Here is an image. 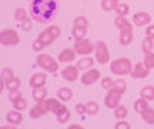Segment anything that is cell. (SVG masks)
<instances>
[{
  "instance_id": "1",
  "label": "cell",
  "mask_w": 154,
  "mask_h": 129,
  "mask_svg": "<svg viewBox=\"0 0 154 129\" xmlns=\"http://www.w3.org/2000/svg\"><path fill=\"white\" fill-rule=\"evenodd\" d=\"M59 0H32L29 15L37 23L47 24L51 20H54V17L59 13Z\"/></svg>"
},
{
  "instance_id": "2",
  "label": "cell",
  "mask_w": 154,
  "mask_h": 129,
  "mask_svg": "<svg viewBox=\"0 0 154 129\" xmlns=\"http://www.w3.org/2000/svg\"><path fill=\"white\" fill-rule=\"evenodd\" d=\"M133 69V63L128 57H119L110 63V72L116 76H126L130 75Z\"/></svg>"
},
{
  "instance_id": "3",
  "label": "cell",
  "mask_w": 154,
  "mask_h": 129,
  "mask_svg": "<svg viewBox=\"0 0 154 129\" xmlns=\"http://www.w3.org/2000/svg\"><path fill=\"white\" fill-rule=\"evenodd\" d=\"M36 63H37V66H40L42 69H43L44 72L47 73H56L57 70H59V60H56V59H53L51 56H49V55H46V53H42V55H37V57H36Z\"/></svg>"
},
{
  "instance_id": "4",
  "label": "cell",
  "mask_w": 154,
  "mask_h": 129,
  "mask_svg": "<svg viewBox=\"0 0 154 129\" xmlns=\"http://www.w3.org/2000/svg\"><path fill=\"white\" fill-rule=\"evenodd\" d=\"M61 34V29L57 24H50L49 27L43 30L42 33L37 36V39L43 43L44 46H50L56 39H59Z\"/></svg>"
},
{
  "instance_id": "5",
  "label": "cell",
  "mask_w": 154,
  "mask_h": 129,
  "mask_svg": "<svg viewBox=\"0 0 154 129\" xmlns=\"http://www.w3.org/2000/svg\"><path fill=\"white\" fill-rule=\"evenodd\" d=\"M87 30H88V19L86 16H77L74 19L73 29H72V36L74 37V40L86 37Z\"/></svg>"
},
{
  "instance_id": "6",
  "label": "cell",
  "mask_w": 154,
  "mask_h": 129,
  "mask_svg": "<svg viewBox=\"0 0 154 129\" xmlns=\"http://www.w3.org/2000/svg\"><path fill=\"white\" fill-rule=\"evenodd\" d=\"M74 50L77 52V55H82V56H90L91 53H94V49H96V43H93L90 39H79L74 42Z\"/></svg>"
},
{
  "instance_id": "7",
  "label": "cell",
  "mask_w": 154,
  "mask_h": 129,
  "mask_svg": "<svg viewBox=\"0 0 154 129\" xmlns=\"http://www.w3.org/2000/svg\"><path fill=\"white\" fill-rule=\"evenodd\" d=\"M94 59H96V62H99L100 65H107V63L110 62V52H109V47L106 45V42L99 40V42L96 43Z\"/></svg>"
},
{
  "instance_id": "8",
  "label": "cell",
  "mask_w": 154,
  "mask_h": 129,
  "mask_svg": "<svg viewBox=\"0 0 154 129\" xmlns=\"http://www.w3.org/2000/svg\"><path fill=\"white\" fill-rule=\"evenodd\" d=\"M0 42L3 46H16L20 43V36L14 29H3L0 33Z\"/></svg>"
},
{
  "instance_id": "9",
  "label": "cell",
  "mask_w": 154,
  "mask_h": 129,
  "mask_svg": "<svg viewBox=\"0 0 154 129\" xmlns=\"http://www.w3.org/2000/svg\"><path fill=\"white\" fill-rule=\"evenodd\" d=\"M100 76H101L100 69L90 67L87 70H84V73H83L82 78H80V82H82L84 86H91V85H94L97 80H100Z\"/></svg>"
},
{
  "instance_id": "10",
  "label": "cell",
  "mask_w": 154,
  "mask_h": 129,
  "mask_svg": "<svg viewBox=\"0 0 154 129\" xmlns=\"http://www.w3.org/2000/svg\"><path fill=\"white\" fill-rule=\"evenodd\" d=\"M121 96H123V93L119 92L117 89H114V88L110 90H107L106 98H104V105L109 108V109H116V108L120 105Z\"/></svg>"
},
{
  "instance_id": "11",
  "label": "cell",
  "mask_w": 154,
  "mask_h": 129,
  "mask_svg": "<svg viewBox=\"0 0 154 129\" xmlns=\"http://www.w3.org/2000/svg\"><path fill=\"white\" fill-rule=\"evenodd\" d=\"M134 33H133V23L128 22L124 27L120 29V34H119V40H120L121 46H128L133 42Z\"/></svg>"
},
{
  "instance_id": "12",
  "label": "cell",
  "mask_w": 154,
  "mask_h": 129,
  "mask_svg": "<svg viewBox=\"0 0 154 129\" xmlns=\"http://www.w3.org/2000/svg\"><path fill=\"white\" fill-rule=\"evenodd\" d=\"M47 112H50V111H49V106H47V102L44 99V101L36 102V105L30 109L29 115H30L32 119H38V118H42L43 115H46Z\"/></svg>"
},
{
  "instance_id": "13",
  "label": "cell",
  "mask_w": 154,
  "mask_h": 129,
  "mask_svg": "<svg viewBox=\"0 0 154 129\" xmlns=\"http://www.w3.org/2000/svg\"><path fill=\"white\" fill-rule=\"evenodd\" d=\"M150 70L149 67L144 65V62H138L136 65H133V69H131V73L130 76L134 79H144V78H149L150 75Z\"/></svg>"
},
{
  "instance_id": "14",
  "label": "cell",
  "mask_w": 154,
  "mask_h": 129,
  "mask_svg": "<svg viewBox=\"0 0 154 129\" xmlns=\"http://www.w3.org/2000/svg\"><path fill=\"white\" fill-rule=\"evenodd\" d=\"M79 67L77 65H67L63 70H61V78L66 79L67 82H76L77 79H79Z\"/></svg>"
},
{
  "instance_id": "15",
  "label": "cell",
  "mask_w": 154,
  "mask_h": 129,
  "mask_svg": "<svg viewBox=\"0 0 154 129\" xmlns=\"http://www.w3.org/2000/svg\"><path fill=\"white\" fill-rule=\"evenodd\" d=\"M46 102H47L49 111L51 113H54L56 118H57L59 115H61V113L64 112V111H67L66 105H63V103L60 102V99L57 101V99H54V98H47V99H46Z\"/></svg>"
},
{
  "instance_id": "16",
  "label": "cell",
  "mask_w": 154,
  "mask_h": 129,
  "mask_svg": "<svg viewBox=\"0 0 154 129\" xmlns=\"http://www.w3.org/2000/svg\"><path fill=\"white\" fill-rule=\"evenodd\" d=\"M151 16L150 13H146V11H138L133 16V24L137 26V27H144V26H149L151 23Z\"/></svg>"
},
{
  "instance_id": "17",
  "label": "cell",
  "mask_w": 154,
  "mask_h": 129,
  "mask_svg": "<svg viewBox=\"0 0 154 129\" xmlns=\"http://www.w3.org/2000/svg\"><path fill=\"white\" fill-rule=\"evenodd\" d=\"M76 57H77V52L74 50V47L73 49H63V50L59 53V62L60 63H64V65H69V63H72L76 60Z\"/></svg>"
},
{
  "instance_id": "18",
  "label": "cell",
  "mask_w": 154,
  "mask_h": 129,
  "mask_svg": "<svg viewBox=\"0 0 154 129\" xmlns=\"http://www.w3.org/2000/svg\"><path fill=\"white\" fill-rule=\"evenodd\" d=\"M47 82V75L46 73H33L32 78L29 80V83L32 88H40V86H44Z\"/></svg>"
},
{
  "instance_id": "19",
  "label": "cell",
  "mask_w": 154,
  "mask_h": 129,
  "mask_svg": "<svg viewBox=\"0 0 154 129\" xmlns=\"http://www.w3.org/2000/svg\"><path fill=\"white\" fill-rule=\"evenodd\" d=\"M6 121H7V124H13V125H19L23 122V115L20 111H16V109H13V111H9L7 115H6Z\"/></svg>"
},
{
  "instance_id": "20",
  "label": "cell",
  "mask_w": 154,
  "mask_h": 129,
  "mask_svg": "<svg viewBox=\"0 0 154 129\" xmlns=\"http://www.w3.org/2000/svg\"><path fill=\"white\" fill-rule=\"evenodd\" d=\"M94 60H96V59H93L91 56H83L82 59L77 60V67H79L80 70H87V69L94 66Z\"/></svg>"
},
{
  "instance_id": "21",
  "label": "cell",
  "mask_w": 154,
  "mask_h": 129,
  "mask_svg": "<svg viewBox=\"0 0 154 129\" xmlns=\"http://www.w3.org/2000/svg\"><path fill=\"white\" fill-rule=\"evenodd\" d=\"M11 78H14V73L10 67H3L2 69V75H0V83H2V90L6 88V83L10 80Z\"/></svg>"
},
{
  "instance_id": "22",
  "label": "cell",
  "mask_w": 154,
  "mask_h": 129,
  "mask_svg": "<svg viewBox=\"0 0 154 129\" xmlns=\"http://www.w3.org/2000/svg\"><path fill=\"white\" fill-rule=\"evenodd\" d=\"M47 95H49V90L46 89L44 86H40V88H34L33 89V99L36 102L44 101L47 99Z\"/></svg>"
},
{
  "instance_id": "23",
  "label": "cell",
  "mask_w": 154,
  "mask_h": 129,
  "mask_svg": "<svg viewBox=\"0 0 154 129\" xmlns=\"http://www.w3.org/2000/svg\"><path fill=\"white\" fill-rule=\"evenodd\" d=\"M57 98L61 102H69L73 99V90L70 88H60L57 90Z\"/></svg>"
},
{
  "instance_id": "24",
  "label": "cell",
  "mask_w": 154,
  "mask_h": 129,
  "mask_svg": "<svg viewBox=\"0 0 154 129\" xmlns=\"http://www.w3.org/2000/svg\"><path fill=\"white\" fill-rule=\"evenodd\" d=\"M140 96L147 99V101H154V86L153 85H146L144 88H141L140 90Z\"/></svg>"
},
{
  "instance_id": "25",
  "label": "cell",
  "mask_w": 154,
  "mask_h": 129,
  "mask_svg": "<svg viewBox=\"0 0 154 129\" xmlns=\"http://www.w3.org/2000/svg\"><path fill=\"white\" fill-rule=\"evenodd\" d=\"M147 108H149V101H147V99H144V98L140 96L137 101H134V111L137 113H140V115H141Z\"/></svg>"
},
{
  "instance_id": "26",
  "label": "cell",
  "mask_w": 154,
  "mask_h": 129,
  "mask_svg": "<svg viewBox=\"0 0 154 129\" xmlns=\"http://www.w3.org/2000/svg\"><path fill=\"white\" fill-rule=\"evenodd\" d=\"M120 0H101V9L104 11H114Z\"/></svg>"
},
{
  "instance_id": "27",
  "label": "cell",
  "mask_w": 154,
  "mask_h": 129,
  "mask_svg": "<svg viewBox=\"0 0 154 129\" xmlns=\"http://www.w3.org/2000/svg\"><path fill=\"white\" fill-rule=\"evenodd\" d=\"M141 118L147 125H154V108H147L143 113H141Z\"/></svg>"
},
{
  "instance_id": "28",
  "label": "cell",
  "mask_w": 154,
  "mask_h": 129,
  "mask_svg": "<svg viewBox=\"0 0 154 129\" xmlns=\"http://www.w3.org/2000/svg\"><path fill=\"white\" fill-rule=\"evenodd\" d=\"M153 49H154V39L146 36L143 39V42H141V50L144 53H149V52H153Z\"/></svg>"
},
{
  "instance_id": "29",
  "label": "cell",
  "mask_w": 154,
  "mask_h": 129,
  "mask_svg": "<svg viewBox=\"0 0 154 129\" xmlns=\"http://www.w3.org/2000/svg\"><path fill=\"white\" fill-rule=\"evenodd\" d=\"M86 109H87V115H97L100 111V106H99V103L96 101H88L87 103H86Z\"/></svg>"
},
{
  "instance_id": "30",
  "label": "cell",
  "mask_w": 154,
  "mask_h": 129,
  "mask_svg": "<svg viewBox=\"0 0 154 129\" xmlns=\"http://www.w3.org/2000/svg\"><path fill=\"white\" fill-rule=\"evenodd\" d=\"M127 115H128V109H127V106L121 105V103L114 109V116L117 119H126Z\"/></svg>"
},
{
  "instance_id": "31",
  "label": "cell",
  "mask_w": 154,
  "mask_h": 129,
  "mask_svg": "<svg viewBox=\"0 0 154 129\" xmlns=\"http://www.w3.org/2000/svg\"><path fill=\"white\" fill-rule=\"evenodd\" d=\"M13 17H14V20L19 23H22L27 16V11H26V9H23V7H17L16 10H14V13H13Z\"/></svg>"
},
{
  "instance_id": "32",
  "label": "cell",
  "mask_w": 154,
  "mask_h": 129,
  "mask_svg": "<svg viewBox=\"0 0 154 129\" xmlns=\"http://www.w3.org/2000/svg\"><path fill=\"white\" fill-rule=\"evenodd\" d=\"M13 103V109H16V111H20V112H23V111H26L27 109V101L24 99V98H19L17 101L11 102Z\"/></svg>"
},
{
  "instance_id": "33",
  "label": "cell",
  "mask_w": 154,
  "mask_h": 129,
  "mask_svg": "<svg viewBox=\"0 0 154 129\" xmlns=\"http://www.w3.org/2000/svg\"><path fill=\"white\" fill-rule=\"evenodd\" d=\"M143 62L149 69H154V52L144 53V60Z\"/></svg>"
},
{
  "instance_id": "34",
  "label": "cell",
  "mask_w": 154,
  "mask_h": 129,
  "mask_svg": "<svg viewBox=\"0 0 154 129\" xmlns=\"http://www.w3.org/2000/svg\"><path fill=\"white\" fill-rule=\"evenodd\" d=\"M114 89H117L119 92H121L123 95L126 93V90H127V83H126V80L124 79H117V80H114V86H113Z\"/></svg>"
},
{
  "instance_id": "35",
  "label": "cell",
  "mask_w": 154,
  "mask_h": 129,
  "mask_svg": "<svg viewBox=\"0 0 154 129\" xmlns=\"http://www.w3.org/2000/svg\"><path fill=\"white\" fill-rule=\"evenodd\" d=\"M20 83H22V82H20V79L14 76V78H11L10 80L6 83V89H9V90L19 89V88H20Z\"/></svg>"
},
{
  "instance_id": "36",
  "label": "cell",
  "mask_w": 154,
  "mask_h": 129,
  "mask_svg": "<svg viewBox=\"0 0 154 129\" xmlns=\"http://www.w3.org/2000/svg\"><path fill=\"white\" fill-rule=\"evenodd\" d=\"M127 23H128V20H127V16H123V15H117V17L114 19V24L116 27L120 30L121 27H124Z\"/></svg>"
},
{
  "instance_id": "37",
  "label": "cell",
  "mask_w": 154,
  "mask_h": 129,
  "mask_svg": "<svg viewBox=\"0 0 154 129\" xmlns=\"http://www.w3.org/2000/svg\"><path fill=\"white\" fill-rule=\"evenodd\" d=\"M114 11L117 13V15L127 16V15H128V11H130V6L127 5V3H119V6H117V9H116Z\"/></svg>"
},
{
  "instance_id": "38",
  "label": "cell",
  "mask_w": 154,
  "mask_h": 129,
  "mask_svg": "<svg viewBox=\"0 0 154 129\" xmlns=\"http://www.w3.org/2000/svg\"><path fill=\"white\" fill-rule=\"evenodd\" d=\"M20 27H22L23 32L32 30V27H33V19H32V17H26V19L20 23Z\"/></svg>"
},
{
  "instance_id": "39",
  "label": "cell",
  "mask_w": 154,
  "mask_h": 129,
  "mask_svg": "<svg viewBox=\"0 0 154 129\" xmlns=\"http://www.w3.org/2000/svg\"><path fill=\"white\" fill-rule=\"evenodd\" d=\"M100 85H101V88L104 90H110V89H113V86H114V80L111 78H103L101 82H100Z\"/></svg>"
},
{
  "instance_id": "40",
  "label": "cell",
  "mask_w": 154,
  "mask_h": 129,
  "mask_svg": "<svg viewBox=\"0 0 154 129\" xmlns=\"http://www.w3.org/2000/svg\"><path fill=\"white\" fill-rule=\"evenodd\" d=\"M70 118H72V113H70V111L67 109V111H64L61 115L57 116V121H59V124H67V122L70 121Z\"/></svg>"
},
{
  "instance_id": "41",
  "label": "cell",
  "mask_w": 154,
  "mask_h": 129,
  "mask_svg": "<svg viewBox=\"0 0 154 129\" xmlns=\"http://www.w3.org/2000/svg\"><path fill=\"white\" fill-rule=\"evenodd\" d=\"M19 98H22V90H20V88H19V89H13V90H9V99H10L11 102L17 101Z\"/></svg>"
},
{
  "instance_id": "42",
  "label": "cell",
  "mask_w": 154,
  "mask_h": 129,
  "mask_svg": "<svg viewBox=\"0 0 154 129\" xmlns=\"http://www.w3.org/2000/svg\"><path fill=\"white\" fill-rule=\"evenodd\" d=\"M116 129H130L131 126H130V124L127 122L126 119H119V122L114 125Z\"/></svg>"
},
{
  "instance_id": "43",
  "label": "cell",
  "mask_w": 154,
  "mask_h": 129,
  "mask_svg": "<svg viewBox=\"0 0 154 129\" xmlns=\"http://www.w3.org/2000/svg\"><path fill=\"white\" fill-rule=\"evenodd\" d=\"M44 47H46V46H44L43 43H42V42H40L38 39H36V40L33 42V43H32V49H33L34 52H37V53H38V52L43 50Z\"/></svg>"
},
{
  "instance_id": "44",
  "label": "cell",
  "mask_w": 154,
  "mask_h": 129,
  "mask_svg": "<svg viewBox=\"0 0 154 129\" xmlns=\"http://www.w3.org/2000/svg\"><path fill=\"white\" fill-rule=\"evenodd\" d=\"M74 109H76L77 115H84V113H87V109H86V103H77Z\"/></svg>"
},
{
  "instance_id": "45",
  "label": "cell",
  "mask_w": 154,
  "mask_h": 129,
  "mask_svg": "<svg viewBox=\"0 0 154 129\" xmlns=\"http://www.w3.org/2000/svg\"><path fill=\"white\" fill-rule=\"evenodd\" d=\"M146 36H147V37L154 39V24H151V23H150L149 26L146 27Z\"/></svg>"
},
{
  "instance_id": "46",
  "label": "cell",
  "mask_w": 154,
  "mask_h": 129,
  "mask_svg": "<svg viewBox=\"0 0 154 129\" xmlns=\"http://www.w3.org/2000/svg\"><path fill=\"white\" fill-rule=\"evenodd\" d=\"M69 129H83V126L82 125H70Z\"/></svg>"
},
{
  "instance_id": "47",
  "label": "cell",
  "mask_w": 154,
  "mask_h": 129,
  "mask_svg": "<svg viewBox=\"0 0 154 129\" xmlns=\"http://www.w3.org/2000/svg\"><path fill=\"white\" fill-rule=\"evenodd\" d=\"M27 2H32V0H27Z\"/></svg>"
}]
</instances>
